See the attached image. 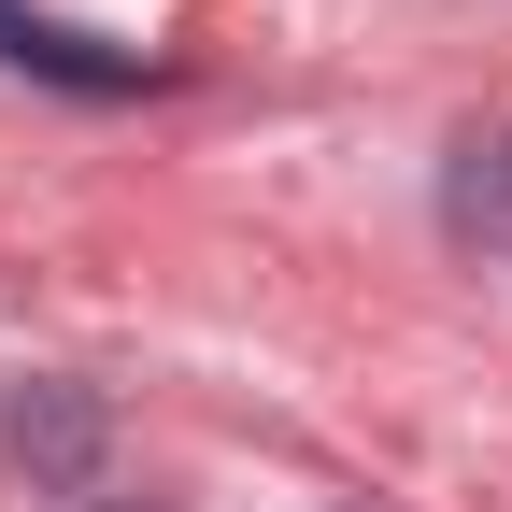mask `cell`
I'll return each instance as SVG.
<instances>
[{
	"label": "cell",
	"instance_id": "cell-1",
	"mask_svg": "<svg viewBox=\"0 0 512 512\" xmlns=\"http://www.w3.org/2000/svg\"><path fill=\"white\" fill-rule=\"evenodd\" d=\"M86 441H100V413H86V399H15V456L86 470Z\"/></svg>",
	"mask_w": 512,
	"mask_h": 512
},
{
	"label": "cell",
	"instance_id": "cell-2",
	"mask_svg": "<svg viewBox=\"0 0 512 512\" xmlns=\"http://www.w3.org/2000/svg\"><path fill=\"white\" fill-rule=\"evenodd\" d=\"M456 214L512 242V128H498V143H470V171H456Z\"/></svg>",
	"mask_w": 512,
	"mask_h": 512
}]
</instances>
